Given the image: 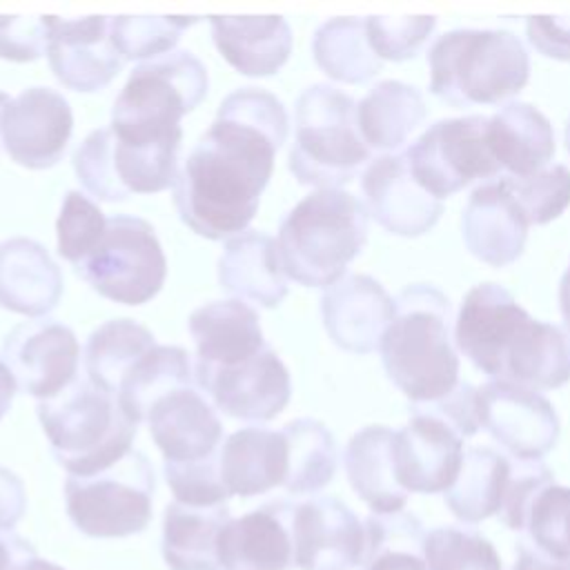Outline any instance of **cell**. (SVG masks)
<instances>
[{"label":"cell","mask_w":570,"mask_h":570,"mask_svg":"<svg viewBox=\"0 0 570 570\" xmlns=\"http://www.w3.org/2000/svg\"><path fill=\"white\" fill-rule=\"evenodd\" d=\"M287 125V111L274 94L258 87L227 94L178 169L174 205L180 220L209 240L247 232Z\"/></svg>","instance_id":"1"},{"label":"cell","mask_w":570,"mask_h":570,"mask_svg":"<svg viewBox=\"0 0 570 570\" xmlns=\"http://www.w3.org/2000/svg\"><path fill=\"white\" fill-rule=\"evenodd\" d=\"M454 341L492 381L530 390H552L570 381V334L532 318L497 283H481L465 294Z\"/></svg>","instance_id":"2"},{"label":"cell","mask_w":570,"mask_h":570,"mask_svg":"<svg viewBox=\"0 0 570 570\" xmlns=\"http://www.w3.org/2000/svg\"><path fill=\"white\" fill-rule=\"evenodd\" d=\"M450 321L452 305L434 285H407L394 298L379 350L387 379L412 403L434 401L459 383Z\"/></svg>","instance_id":"3"},{"label":"cell","mask_w":570,"mask_h":570,"mask_svg":"<svg viewBox=\"0 0 570 570\" xmlns=\"http://www.w3.org/2000/svg\"><path fill=\"white\" fill-rule=\"evenodd\" d=\"M365 238V205L343 189H316L285 214L276 243L289 278L305 287H330L345 276Z\"/></svg>","instance_id":"4"},{"label":"cell","mask_w":570,"mask_h":570,"mask_svg":"<svg viewBox=\"0 0 570 570\" xmlns=\"http://www.w3.org/2000/svg\"><path fill=\"white\" fill-rule=\"evenodd\" d=\"M36 412L53 459L71 476L114 465L131 452L138 434V423L87 374L76 376L60 394L38 401Z\"/></svg>","instance_id":"5"},{"label":"cell","mask_w":570,"mask_h":570,"mask_svg":"<svg viewBox=\"0 0 570 570\" xmlns=\"http://www.w3.org/2000/svg\"><path fill=\"white\" fill-rule=\"evenodd\" d=\"M207 69L187 49L134 67L111 107V129L134 145L180 142V118L207 94Z\"/></svg>","instance_id":"6"},{"label":"cell","mask_w":570,"mask_h":570,"mask_svg":"<svg viewBox=\"0 0 570 570\" xmlns=\"http://www.w3.org/2000/svg\"><path fill=\"white\" fill-rule=\"evenodd\" d=\"M287 165L301 185L316 189H341L370 165L352 96L325 82L298 96Z\"/></svg>","instance_id":"7"},{"label":"cell","mask_w":570,"mask_h":570,"mask_svg":"<svg viewBox=\"0 0 570 570\" xmlns=\"http://www.w3.org/2000/svg\"><path fill=\"white\" fill-rule=\"evenodd\" d=\"M430 91L450 105H490L517 94L530 73L521 40L501 29H454L428 53Z\"/></svg>","instance_id":"8"},{"label":"cell","mask_w":570,"mask_h":570,"mask_svg":"<svg viewBox=\"0 0 570 570\" xmlns=\"http://www.w3.org/2000/svg\"><path fill=\"white\" fill-rule=\"evenodd\" d=\"M156 476L149 459L131 450L114 465L65 479V508L71 523L94 539L140 534L154 512Z\"/></svg>","instance_id":"9"},{"label":"cell","mask_w":570,"mask_h":570,"mask_svg":"<svg viewBox=\"0 0 570 570\" xmlns=\"http://www.w3.org/2000/svg\"><path fill=\"white\" fill-rule=\"evenodd\" d=\"M76 274L109 301L142 305L160 292L167 261L154 227L145 218L118 214L107 218L102 238L76 265Z\"/></svg>","instance_id":"10"},{"label":"cell","mask_w":570,"mask_h":570,"mask_svg":"<svg viewBox=\"0 0 570 570\" xmlns=\"http://www.w3.org/2000/svg\"><path fill=\"white\" fill-rule=\"evenodd\" d=\"M180 142L134 145L100 127L87 134L71 156L80 185L98 200L116 203L131 194H156L176 185Z\"/></svg>","instance_id":"11"},{"label":"cell","mask_w":570,"mask_h":570,"mask_svg":"<svg viewBox=\"0 0 570 570\" xmlns=\"http://www.w3.org/2000/svg\"><path fill=\"white\" fill-rule=\"evenodd\" d=\"M407 165L434 198L450 196L472 180L501 176L488 142V116L474 114L434 122L405 151Z\"/></svg>","instance_id":"12"},{"label":"cell","mask_w":570,"mask_h":570,"mask_svg":"<svg viewBox=\"0 0 570 570\" xmlns=\"http://www.w3.org/2000/svg\"><path fill=\"white\" fill-rule=\"evenodd\" d=\"M194 376L218 412L240 421H272L292 394L289 372L269 345L234 365H194Z\"/></svg>","instance_id":"13"},{"label":"cell","mask_w":570,"mask_h":570,"mask_svg":"<svg viewBox=\"0 0 570 570\" xmlns=\"http://www.w3.org/2000/svg\"><path fill=\"white\" fill-rule=\"evenodd\" d=\"M2 363L20 392L47 401L78 376L80 345L73 330L60 321H27L4 336Z\"/></svg>","instance_id":"14"},{"label":"cell","mask_w":570,"mask_h":570,"mask_svg":"<svg viewBox=\"0 0 570 570\" xmlns=\"http://www.w3.org/2000/svg\"><path fill=\"white\" fill-rule=\"evenodd\" d=\"M479 423L514 459L539 461L559 439L552 403L537 390L508 381L479 387Z\"/></svg>","instance_id":"15"},{"label":"cell","mask_w":570,"mask_h":570,"mask_svg":"<svg viewBox=\"0 0 570 570\" xmlns=\"http://www.w3.org/2000/svg\"><path fill=\"white\" fill-rule=\"evenodd\" d=\"M71 131V107L51 87L22 89L0 118V140L9 158L27 169L53 167L62 158Z\"/></svg>","instance_id":"16"},{"label":"cell","mask_w":570,"mask_h":570,"mask_svg":"<svg viewBox=\"0 0 570 570\" xmlns=\"http://www.w3.org/2000/svg\"><path fill=\"white\" fill-rule=\"evenodd\" d=\"M294 568L354 570L361 566L363 521L334 497H312L292 512Z\"/></svg>","instance_id":"17"},{"label":"cell","mask_w":570,"mask_h":570,"mask_svg":"<svg viewBox=\"0 0 570 570\" xmlns=\"http://www.w3.org/2000/svg\"><path fill=\"white\" fill-rule=\"evenodd\" d=\"M45 18L49 29L47 60L58 82L73 91H100L118 76L125 60L109 36L111 18Z\"/></svg>","instance_id":"18"},{"label":"cell","mask_w":570,"mask_h":570,"mask_svg":"<svg viewBox=\"0 0 570 570\" xmlns=\"http://www.w3.org/2000/svg\"><path fill=\"white\" fill-rule=\"evenodd\" d=\"M145 421L165 463H194L220 452L223 423L196 381L156 399Z\"/></svg>","instance_id":"19"},{"label":"cell","mask_w":570,"mask_h":570,"mask_svg":"<svg viewBox=\"0 0 570 570\" xmlns=\"http://www.w3.org/2000/svg\"><path fill=\"white\" fill-rule=\"evenodd\" d=\"M367 214L387 232L421 236L434 227L443 205L414 178L405 154H383L361 176Z\"/></svg>","instance_id":"20"},{"label":"cell","mask_w":570,"mask_h":570,"mask_svg":"<svg viewBox=\"0 0 570 570\" xmlns=\"http://www.w3.org/2000/svg\"><path fill=\"white\" fill-rule=\"evenodd\" d=\"M327 336L347 352L365 354L381 347L394 316V298L367 274H345L321 296Z\"/></svg>","instance_id":"21"},{"label":"cell","mask_w":570,"mask_h":570,"mask_svg":"<svg viewBox=\"0 0 570 570\" xmlns=\"http://www.w3.org/2000/svg\"><path fill=\"white\" fill-rule=\"evenodd\" d=\"M463 439L441 419L412 412L394 436V463L401 488L419 494L445 492L463 463Z\"/></svg>","instance_id":"22"},{"label":"cell","mask_w":570,"mask_h":570,"mask_svg":"<svg viewBox=\"0 0 570 570\" xmlns=\"http://www.w3.org/2000/svg\"><path fill=\"white\" fill-rule=\"evenodd\" d=\"M294 503L276 499L229 519L218 539L223 570H292Z\"/></svg>","instance_id":"23"},{"label":"cell","mask_w":570,"mask_h":570,"mask_svg":"<svg viewBox=\"0 0 570 570\" xmlns=\"http://www.w3.org/2000/svg\"><path fill=\"white\" fill-rule=\"evenodd\" d=\"M468 249L483 263L503 267L517 261L528 236V220L505 191L501 178L479 185L461 216Z\"/></svg>","instance_id":"24"},{"label":"cell","mask_w":570,"mask_h":570,"mask_svg":"<svg viewBox=\"0 0 570 570\" xmlns=\"http://www.w3.org/2000/svg\"><path fill=\"white\" fill-rule=\"evenodd\" d=\"M60 296L62 272L45 245L24 236L0 243V307L22 316H45Z\"/></svg>","instance_id":"25"},{"label":"cell","mask_w":570,"mask_h":570,"mask_svg":"<svg viewBox=\"0 0 570 570\" xmlns=\"http://www.w3.org/2000/svg\"><path fill=\"white\" fill-rule=\"evenodd\" d=\"M218 283L238 301L276 307L287 296L278 243L258 229L229 238L218 258Z\"/></svg>","instance_id":"26"},{"label":"cell","mask_w":570,"mask_h":570,"mask_svg":"<svg viewBox=\"0 0 570 570\" xmlns=\"http://www.w3.org/2000/svg\"><path fill=\"white\" fill-rule=\"evenodd\" d=\"M214 45L243 76H272L292 53V29L281 16H212Z\"/></svg>","instance_id":"27"},{"label":"cell","mask_w":570,"mask_h":570,"mask_svg":"<svg viewBox=\"0 0 570 570\" xmlns=\"http://www.w3.org/2000/svg\"><path fill=\"white\" fill-rule=\"evenodd\" d=\"M189 334L196 345L194 365L207 367L234 365L267 345L256 309L238 298L214 301L194 309Z\"/></svg>","instance_id":"28"},{"label":"cell","mask_w":570,"mask_h":570,"mask_svg":"<svg viewBox=\"0 0 570 570\" xmlns=\"http://www.w3.org/2000/svg\"><path fill=\"white\" fill-rule=\"evenodd\" d=\"M394 436L385 425H367L345 445V476L372 514L401 512L407 503V492L396 479Z\"/></svg>","instance_id":"29"},{"label":"cell","mask_w":570,"mask_h":570,"mask_svg":"<svg viewBox=\"0 0 570 570\" xmlns=\"http://www.w3.org/2000/svg\"><path fill=\"white\" fill-rule=\"evenodd\" d=\"M220 476L229 497H256L283 485L287 474V443L283 432L240 428L220 445Z\"/></svg>","instance_id":"30"},{"label":"cell","mask_w":570,"mask_h":570,"mask_svg":"<svg viewBox=\"0 0 570 570\" xmlns=\"http://www.w3.org/2000/svg\"><path fill=\"white\" fill-rule=\"evenodd\" d=\"M488 142L501 171L528 178L554 156V134L548 118L530 102H505L488 118Z\"/></svg>","instance_id":"31"},{"label":"cell","mask_w":570,"mask_h":570,"mask_svg":"<svg viewBox=\"0 0 570 570\" xmlns=\"http://www.w3.org/2000/svg\"><path fill=\"white\" fill-rule=\"evenodd\" d=\"M232 514L227 503L196 508L178 501L163 512L160 554L169 570H223L218 539Z\"/></svg>","instance_id":"32"},{"label":"cell","mask_w":570,"mask_h":570,"mask_svg":"<svg viewBox=\"0 0 570 570\" xmlns=\"http://www.w3.org/2000/svg\"><path fill=\"white\" fill-rule=\"evenodd\" d=\"M512 459L488 445L465 450L454 483L443 492L445 505L463 523H479L499 514Z\"/></svg>","instance_id":"33"},{"label":"cell","mask_w":570,"mask_h":570,"mask_svg":"<svg viewBox=\"0 0 570 570\" xmlns=\"http://www.w3.org/2000/svg\"><path fill=\"white\" fill-rule=\"evenodd\" d=\"M423 118L421 94L401 80L376 82L356 105L358 131L370 149H399Z\"/></svg>","instance_id":"34"},{"label":"cell","mask_w":570,"mask_h":570,"mask_svg":"<svg viewBox=\"0 0 570 570\" xmlns=\"http://www.w3.org/2000/svg\"><path fill=\"white\" fill-rule=\"evenodd\" d=\"M156 336L131 318H114L96 327L85 345L87 376L114 399L138 358L156 347Z\"/></svg>","instance_id":"35"},{"label":"cell","mask_w":570,"mask_h":570,"mask_svg":"<svg viewBox=\"0 0 570 570\" xmlns=\"http://www.w3.org/2000/svg\"><path fill=\"white\" fill-rule=\"evenodd\" d=\"M194 381V365L183 347L156 345L142 358H138L131 372L122 379L116 401L131 421L140 423L147 419V412L156 399Z\"/></svg>","instance_id":"36"},{"label":"cell","mask_w":570,"mask_h":570,"mask_svg":"<svg viewBox=\"0 0 570 570\" xmlns=\"http://www.w3.org/2000/svg\"><path fill=\"white\" fill-rule=\"evenodd\" d=\"M312 53L330 78L347 85L365 82L381 69V58L367 38L365 18H332L323 22L312 38Z\"/></svg>","instance_id":"37"},{"label":"cell","mask_w":570,"mask_h":570,"mask_svg":"<svg viewBox=\"0 0 570 570\" xmlns=\"http://www.w3.org/2000/svg\"><path fill=\"white\" fill-rule=\"evenodd\" d=\"M287 443V474L283 488L289 494H314L336 472L338 452L332 432L316 419H294L283 425Z\"/></svg>","instance_id":"38"},{"label":"cell","mask_w":570,"mask_h":570,"mask_svg":"<svg viewBox=\"0 0 570 570\" xmlns=\"http://www.w3.org/2000/svg\"><path fill=\"white\" fill-rule=\"evenodd\" d=\"M361 570H428L423 523L412 512L370 514L363 521Z\"/></svg>","instance_id":"39"},{"label":"cell","mask_w":570,"mask_h":570,"mask_svg":"<svg viewBox=\"0 0 570 570\" xmlns=\"http://www.w3.org/2000/svg\"><path fill=\"white\" fill-rule=\"evenodd\" d=\"M196 22L183 16H116L109 36L122 60H151L174 51L183 29Z\"/></svg>","instance_id":"40"},{"label":"cell","mask_w":570,"mask_h":570,"mask_svg":"<svg viewBox=\"0 0 570 570\" xmlns=\"http://www.w3.org/2000/svg\"><path fill=\"white\" fill-rule=\"evenodd\" d=\"M428 570H503L497 548L474 528L441 525L425 537Z\"/></svg>","instance_id":"41"},{"label":"cell","mask_w":570,"mask_h":570,"mask_svg":"<svg viewBox=\"0 0 570 570\" xmlns=\"http://www.w3.org/2000/svg\"><path fill=\"white\" fill-rule=\"evenodd\" d=\"M499 178L528 225L550 223L570 205V169L566 165L546 167L528 178L505 174Z\"/></svg>","instance_id":"42"},{"label":"cell","mask_w":570,"mask_h":570,"mask_svg":"<svg viewBox=\"0 0 570 570\" xmlns=\"http://www.w3.org/2000/svg\"><path fill=\"white\" fill-rule=\"evenodd\" d=\"M523 537L550 557L570 563V488L552 483L534 497Z\"/></svg>","instance_id":"43"},{"label":"cell","mask_w":570,"mask_h":570,"mask_svg":"<svg viewBox=\"0 0 570 570\" xmlns=\"http://www.w3.org/2000/svg\"><path fill=\"white\" fill-rule=\"evenodd\" d=\"M105 227L107 218L94 200L76 189L67 191L56 220L58 254L73 265L82 263L102 238Z\"/></svg>","instance_id":"44"},{"label":"cell","mask_w":570,"mask_h":570,"mask_svg":"<svg viewBox=\"0 0 570 570\" xmlns=\"http://www.w3.org/2000/svg\"><path fill=\"white\" fill-rule=\"evenodd\" d=\"M220 452L205 461L194 463H163L165 481L178 503L209 508L223 505L229 499V492L220 476Z\"/></svg>","instance_id":"45"},{"label":"cell","mask_w":570,"mask_h":570,"mask_svg":"<svg viewBox=\"0 0 570 570\" xmlns=\"http://www.w3.org/2000/svg\"><path fill=\"white\" fill-rule=\"evenodd\" d=\"M367 27V38L374 49V53L381 60H407L412 58L432 29L436 27L434 16H401V18H390V16H372L365 18Z\"/></svg>","instance_id":"46"},{"label":"cell","mask_w":570,"mask_h":570,"mask_svg":"<svg viewBox=\"0 0 570 570\" xmlns=\"http://www.w3.org/2000/svg\"><path fill=\"white\" fill-rule=\"evenodd\" d=\"M554 483V474L548 465L541 461H528V459H512L510 479L505 488V497L499 510V521L517 532H523L525 514L534 501V497Z\"/></svg>","instance_id":"47"},{"label":"cell","mask_w":570,"mask_h":570,"mask_svg":"<svg viewBox=\"0 0 570 570\" xmlns=\"http://www.w3.org/2000/svg\"><path fill=\"white\" fill-rule=\"evenodd\" d=\"M410 412H423L448 423L461 439H470L479 432V387L470 383H456L448 394L425 401L412 403Z\"/></svg>","instance_id":"48"},{"label":"cell","mask_w":570,"mask_h":570,"mask_svg":"<svg viewBox=\"0 0 570 570\" xmlns=\"http://www.w3.org/2000/svg\"><path fill=\"white\" fill-rule=\"evenodd\" d=\"M49 29L45 16H4L0 22V58L31 62L47 53Z\"/></svg>","instance_id":"49"},{"label":"cell","mask_w":570,"mask_h":570,"mask_svg":"<svg viewBox=\"0 0 570 570\" xmlns=\"http://www.w3.org/2000/svg\"><path fill=\"white\" fill-rule=\"evenodd\" d=\"M525 29L539 53L570 62V16H530Z\"/></svg>","instance_id":"50"},{"label":"cell","mask_w":570,"mask_h":570,"mask_svg":"<svg viewBox=\"0 0 570 570\" xmlns=\"http://www.w3.org/2000/svg\"><path fill=\"white\" fill-rule=\"evenodd\" d=\"M27 510V490L22 479L0 465V532H11Z\"/></svg>","instance_id":"51"},{"label":"cell","mask_w":570,"mask_h":570,"mask_svg":"<svg viewBox=\"0 0 570 570\" xmlns=\"http://www.w3.org/2000/svg\"><path fill=\"white\" fill-rule=\"evenodd\" d=\"M512 570H570V563L550 557L539 550L530 539L521 537L514 546V563Z\"/></svg>","instance_id":"52"},{"label":"cell","mask_w":570,"mask_h":570,"mask_svg":"<svg viewBox=\"0 0 570 570\" xmlns=\"http://www.w3.org/2000/svg\"><path fill=\"white\" fill-rule=\"evenodd\" d=\"M38 557L36 548L16 532H0V570H18L24 561Z\"/></svg>","instance_id":"53"},{"label":"cell","mask_w":570,"mask_h":570,"mask_svg":"<svg viewBox=\"0 0 570 570\" xmlns=\"http://www.w3.org/2000/svg\"><path fill=\"white\" fill-rule=\"evenodd\" d=\"M16 390H18V385H16V379H13L11 370L0 361V421L11 410V401H13Z\"/></svg>","instance_id":"54"},{"label":"cell","mask_w":570,"mask_h":570,"mask_svg":"<svg viewBox=\"0 0 570 570\" xmlns=\"http://www.w3.org/2000/svg\"><path fill=\"white\" fill-rule=\"evenodd\" d=\"M559 307H561V316H563V327L570 332V265L559 285Z\"/></svg>","instance_id":"55"},{"label":"cell","mask_w":570,"mask_h":570,"mask_svg":"<svg viewBox=\"0 0 570 570\" xmlns=\"http://www.w3.org/2000/svg\"><path fill=\"white\" fill-rule=\"evenodd\" d=\"M18 570H65L62 566L49 561V559H40V557H33L29 561H24Z\"/></svg>","instance_id":"56"},{"label":"cell","mask_w":570,"mask_h":570,"mask_svg":"<svg viewBox=\"0 0 570 570\" xmlns=\"http://www.w3.org/2000/svg\"><path fill=\"white\" fill-rule=\"evenodd\" d=\"M9 100H11V98H9L4 91H0V118H2V111H4V107L9 105ZM0 142H2V140H0Z\"/></svg>","instance_id":"57"},{"label":"cell","mask_w":570,"mask_h":570,"mask_svg":"<svg viewBox=\"0 0 570 570\" xmlns=\"http://www.w3.org/2000/svg\"><path fill=\"white\" fill-rule=\"evenodd\" d=\"M566 147H568V151H570V120H568V125H566Z\"/></svg>","instance_id":"58"}]
</instances>
